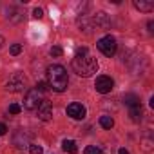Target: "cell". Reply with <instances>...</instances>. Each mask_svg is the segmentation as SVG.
<instances>
[{"mask_svg": "<svg viewBox=\"0 0 154 154\" xmlns=\"http://www.w3.org/2000/svg\"><path fill=\"white\" fill-rule=\"evenodd\" d=\"M51 54H53V56H60V54H62V47H58V45L51 47Z\"/></svg>", "mask_w": 154, "mask_h": 154, "instance_id": "22", "label": "cell"}, {"mask_svg": "<svg viewBox=\"0 0 154 154\" xmlns=\"http://www.w3.org/2000/svg\"><path fill=\"white\" fill-rule=\"evenodd\" d=\"M123 103L129 105V107H134V105H140V98L136 94H125L123 96Z\"/></svg>", "mask_w": 154, "mask_h": 154, "instance_id": "15", "label": "cell"}, {"mask_svg": "<svg viewBox=\"0 0 154 154\" xmlns=\"http://www.w3.org/2000/svg\"><path fill=\"white\" fill-rule=\"evenodd\" d=\"M42 93L40 91H36V89H31V91H27V94H26V98H24V107L27 109V111H36L38 109V105L42 103Z\"/></svg>", "mask_w": 154, "mask_h": 154, "instance_id": "4", "label": "cell"}, {"mask_svg": "<svg viewBox=\"0 0 154 154\" xmlns=\"http://www.w3.org/2000/svg\"><path fill=\"white\" fill-rule=\"evenodd\" d=\"M35 89H36V91H40V93H45V91L49 89V85H47V82H38Z\"/></svg>", "mask_w": 154, "mask_h": 154, "instance_id": "20", "label": "cell"}, {"mask_svg": "<svg viewBox=\"0 0 154 154\" xmlns=\"http://www.w3.org/2000/svg\"><path fill=\"white\" fill-rule=\"evenodd\" d=\"M33 17H35V18H42V17H44V11H42L40 8H36V9H33Z\"/></svg>", "mask_w": 154, "mask_h": 154, "instance_id": "23", "label": "cell"}, {"mask_svg": "<svg viewBox=\"0 0 154 154\" xmlns=\"http://www.w3.org/2000/svg\"><path fill=\"white\" fill-rule=\"evenodd\" d=\"M94 87H96V91H98V93L107 94V93H111V91H112L114 82H112L111 76H98L96 82H94Z\"/></svg>", "mask_w": 154, "mask_h": 154, "instance_id": "6", "label": "cell"}, {"mask_svg": "<svg viewBox=\"0 0 154 154\" xmlns=\"http://www.w3.org/2000/svg\"><path fill=\"white\" fill-rule=\"evenodd\" d=\"M93 26L94 27H100V29H107L111 26V20L105 13H96V17L93 18Z\"/></svg>", "mask_w": 154, "mask_h": 154, "instance_id": "10", "label": "cell"}, {"mask_svg": "<svg viewBox=\"0 0 154 154\" xmlns=\"http://www.w3.org/2000/svg\"><path fill=\"white\" fill-rule=\"evenodd\" d=\"M134 8L140 9V11H145V13H150L154 11V2H145V0H134Z\"/></svg>", "mask_w": 154, "mask_h": 154, "instance_id": "11", "label": "cell"}, {"mask_svg": "<svg viewBox=\"0 0 154 154\" xmlns=\"http://www.w3.org/2000/svg\"><path fill=\"white\" fill-rule=\"evenodd\" d=\"M9 53H11L13 56L20 54V53H22V45H20V44H13V45H11V49H9Z\"/></svg>", "mask_w": 154, "mask_h": 154, "instance_id": "18", "label": "cell"}, {"mask_svg": "<svg viewBox=\"0 0 154 154\" xmlns=\"http://www.w3.org/2000/svg\"><path fill=\"white\" fill-rule=\"evenodd\" d=\"M67 114H69L72 120H84L85 114H87V111H85V107H84L82 103H71V105L67 107Z\"/></svg>", "mask_w": 154, "mask_h": 154, "instance_id": "8", "label": "cell"}, {"mask_svg": "<svg viewBox=\"0 0 154 154\" xmlns=\"http://www.w3.org/2000/svg\"><path fill=\"white\" fill-rule=\"evenodd\" d=\"M36 114H38V118H40L42 122H49V120L53 118V105H51L47 100H42V103H40L38 109H36Z\"/></svg>", "mask_w": 154, "mask_h": 154, "instance_id": "7", "label": "cell"}, {"mask_svg": "<svg viewBox=\"0 0 154 154\" xmlns=\"http://www.w3.org/2000/svg\"><path fill=\"white\" fill-rule=\"evenodd\" d=\"M24 87H26V78L20 72H15L6 84V89L11 93H20V91H24Z\"/></svg>", "mask_w": 154, "mask_h": 154, "instance_id": "5", "label": "cell"}, {"mask_svg": "<svg viewBox=\"0 0 154 154\" xmlns=\"http://www.w3.org/2000/svg\"><path fill=\"white\" fill-rule=\"evenodd\" d=\"M98 49H100V53L102 54H105V56H114L116 54V49H118V44H116V40H114V36H111V35H107V36H103V38H100L98 40Z\"/></svg>", "mask_w": 154, "mask_h": 154, "instance_id": "3", "label": "cell"}, {"mask_svg": "<svg viewBox=\"0 0 154 154\" xmlns=\"http://www.w3.org/2000/svg\"><path fill=\"white\" fill-rule=\"evenodd\" d=\"M29 152H31V154H42V152H44V149H42L40 145L31 143V145H29Z\"/></svg>", "mask_w": 154, "mask_h": 154, "instance_id": "19", "label": "cell"}, {"mask_svg": "<svg viewBox=\"0 0 154 154\" xmlns=\"http://www.w3.org/2000/svg\"><path fill=\"white\" fill-rule=\"evenodd\" d=\"M29 141H31V136L26 134L24 131L17 132L15 138H13V143H15V147H18V149H22V147H29V145H31Z\"/></svg>", "mask_w": 154, "mask_h": 154, "instance_id": "9", "label": "cell"}, {"mask_svg": "<svg viewBox=\"0 0 154 154\" xmlns=\"http://www.w3.org/2000/svg\"><path fill=\"white\" fill-rule=\"evenodd\" d=\"M72 71L78 76L89 78V76H93L98 71V60L85 47H82V49H78L76 56L72 58Z\"/></svg>", "mask_w": 154, "mask_h": 154, "instance_id": "1", "label": "cell"}, {"mask_svg": "<svg viewBox=\"0 0 154 154\" xmlns=\"http://www.w3.org/2000/svg\"><path fill=\"white\" fill-rule=\"evenodd\" d=\"M141 118H143V109H141V105L131 107V120L138 123V122H141Z\"/></svg>", "mask_w": 154, "mask_h": 154, "instance_id": "13", "label": "cell"}, {"mask_svg": "<svg viewBox=\"0 0 154 154\" xmlns=\"http://www.w3.org/2000/svg\"><path fill=\"white\" fill-rule=\"evenodd\" d=\"M84 154H102V150L98 147H94V145H89V147H85Z\"/></svg>", "mask_w": 154, "mask_h": 154, "instance_id": "17", "label": "cell"}, {"mask_svg": "<svg viewBox=\"0 0 154 154\" xmlns=\"http://www.w3.org/2000/svg\"><path fill=\"white\" fill-rule=\"evenodd\" d=\"M4 45V36H0V47Z\"/></svg>", "mask_w": 154, "mask_h": 154, "instance_id": "27", "label": "cell"}, {"mask_svg": "<svg viewBox=\"0 0 154 154\" xmlns=\"http://www.w3.org/2000/svg\"><path fill=\"white\" fill-rule=\"evenodd\" d=\"M8 132V127H6V123H0V136H4Z\"/></svg>", "mask_w": 154, "mask_h": 154, "instance_id": "24", "label": "cell"}, {"mask_svg": "<svg viewBox=\"0 0 154 154\" xmlns=\"http://www.w3.org/2000/svg\"><path fill=\"white\" fill-rule=\"evenodd\" d=\"M22 18H24V15L20 13V9H17V8H9V9H8V20H9V22L18 24Z\"/></svg>", "mask_w": 154, "mask_h": 154, "instance_id": "12", "label": "cell"}, {"mask_svg": "<svg viewBox=\"0 0 154 154\" xmlns=\"http://www.w3.org/2000/svg\"><path fill=\"white\" fill-rule=\"evenodd\" d=\"M67 84H69V78H67V71L65 67L54 63V65H49L47 67V85L56 91V93H63L67 89Z\"/></svg>", "mask_w": 154, "mask_h": 154, "instance_id": "2", "label": "cell"}, {"mask_svg": "<svg viewBox=\"0 0 154 154\" xmlns=\"http://www.w3.org/2000/svg\"><path fill=\"white\" fill-rule=\"evenodd\" d=\"M62 149H63L65 152H69V154H76V152H78L76 141H72V140H65V141L62 143Z\"/></svg>", "mask_w": 154, "mask_h": 154, "instance_id": "14", "label": "cell"}, {"mask_svg": "<svg viewBox=\"0 0 154 154\" xmlns=\"http://www.w3.org/2000/svg\"><path fill=\"white\" fill-rule=\"evenodd\" d=\"M118 154H129V150H127V149H120Z\"/></svg>", "mask_w": 154, "mask_h": 154, "instance_id": "25", "label": "cell"}, {"mask_svg": "<svg viewBox=\"0 0 154 154\" xmlns=\"http://www.w3.org/2000/svg\"><path fill=\"white\" fill-rule=\"evenodd\" d=\"M152 27H154V22H149V31H150V33H152V31H154V29H152Z\"/></svg>", "mask_w": 154, "mask_h": 154, "instance_id": "26", "label": "cell"}, {"mask_svg": "<svg viewBox=\"0 0 154 154\" xmlns=\"http://www.w3.org/2000/svg\"><path fill=\"white\" fill-rule=\"evenodd\" d=\"M20 111H22V107H20L18 103H11V105H9V112H11V114H18Z\"/></svg>", "mask_w": 154, "mask_h": 154, "instance_id": "21", "label": "cell"}, {"mask_svg": "<svg viewBox=\"0 0 154 154\" xmlns=\"http://www.w3.org/2000/svg\"><path fill=\"white\" fill-rule=\"evenodd\" d=\"M100 125L103 127V129H112L114 127V120L111 118V116H100Z\"/></svg>", "mask_w": 154, "mask_h": 154, "instance_id": "16", "label": "cell"}]
</instances>
